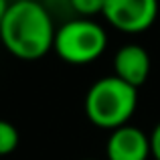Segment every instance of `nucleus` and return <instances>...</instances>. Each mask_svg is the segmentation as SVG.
Segmentation results:
<instances>
[{
    "label": "nucleus",
    "mask_w": 160,
    "mask_h": 160,
    "mask_svg": "<svg viewBox=\"0 0 160 160\" xmlns=\"http://www.w3.org/2000/svg\"><path fill=\"white\" fill-rule=\"evenodd\" d=\"M55 18L39 0H12L0 22L6 51L22 61H35L53 49Z\"/></svg>",
    "instance_id": "1"
},
{
    "label": "nucleus",
    "mask_w": 160,
    "mask_h": 160,
    "mask_svg": "<svg viewBox=\"0 0 160 160\" xmlns=\"http://www.w3.org/2000/svg\"><path fill=\"white\" fill-rule=\"evenodd\" d=\"M83 106L91 124L113 132L130 124L138 108V89L116 75H106L87 89Z\"/></svg>",
    "instance_id": "2"
},
{
    "label": "nucleus",
    "mask_w": 160,
    "mask_h": 160,
    "mask_svg": "<svg viewBox=\"0 0 160 160\" xmlns=\"http://www.w3.org/2000/svg\"><path fill=\"white\" fill-rule=\"evenodd\" d=\"M108 47V32L93 18H75L65 20L55 31L53 51L65 63L71 65H87L99 59Z\"/></svg>",
    "instance_id": "3"
},
{
    "label": "nucleus",
    "mask_w": 160,
    "mask_h": 160,
    "mask_svg": "<svg viewBox=\"0 0 160 160\" xmlns=\"http://www.w3.org/2000/svg\"><path fill=\"white\" fill-rule=\"evenodd\" d=\"M103 18L122 32H144L158 16V0H106Z\"/></svg>",
    "instance_id": "4"
},
{
    "label": "nucleus",
    "mask_w": 160,
    "mask_h": 160,
    "mask_svg": "<svg viewBox=\"0 0 160 160\" xmlns=\"http://www.w3.org/2000/svg\"><path fill=\"white\" fill-rule=\"evenodd\" d=\"M150 156V134L138 126L128 124L109 132L106 142V160H148Z\"/></svg>",
    "instance_id": "5"
},
{
    "label": "nucleus",
    "mask_w": 160,
    "mask_h": 160,
    "mask_svg": "<svg viewBox=\"0 0 160 160\" xmlns=\"http://www.w3.org/2000/svg\"><path fill=\"white\" fill-rule=\"evenodd\" d=\"M150 55L142 45L128 43L120 47L113 55V75L128 85L140 89L150 75Z\"/></svg>",
    "instance_id": "6"
},
{
    "label": "nucleus",
    "mask_w": 160,
    "mask_h": 160,
    "mask_svg": "<svg viewBox=\"0 0 160 160\" xmlns=\"http://www.w3.org/2000/svg\"><path fill=\"white\" fill-rule=\"evenodd\" d=\"M18 130L12 122L8 120H0V156H8L18 148Z\"/></svg>",
    "instance_id": "7"
},
{
    "label": "nucleus",
    "mask_w": 160,
    "mask_h": 160,
    "mask_svg": "<svg viewBox=\"0 0 160 160\" xmlns=\"http://www.w3.org/2000/svg\"><path fill=\"white\" fill-rule=\"evenodd\" d=\"M71 8H73L75 16H83V18H91L95 14L103 12V4L106 0H69Z\"/></svg>",
    "instance_id": "8"
},
{
    "label": "nucleus",
    "mask_w": 160,
    "mask_h": 160,
    "mask_svg": "<svg viewBox=\"0 0 160 160\" xmlns=\"http://www.w3.org/2000/svg\"><path fill=\"white\" fill-rule=\"evenodd\" d=\"M150 148H152V158L160 160V122L150 132Z\"/></svg>",
    "instance_id": "9"
},
{
    "label": "nucleus",
    "mask_w": 160,
    "mask_h": 160,
    "mask_svg": "<svg viewBox=\"0 0 160 160\" xmlns=\"http://www.w3.org/2000/svg\"><path fill=\"white\" fill-rule=\"evenodd\" d=\"M8 0H0V22H2V18H4V12H6V8H8Z\"/></svg>",
    "instance_id": "10"
},
{
    "label": "nucleus",
    "mask_w": 160,
    "mask_h": 160,
    "mask_svg": "<svg viewBox=\"0 0 160 160\" xmlns=\"http://www.w3.org/2000/svg\"><path fill=\"white\" fill-rule=\"evenodd\" d=\"M83 160H95V158H83Z\"/></svg>",
    "instance_id": "11"
}]
</instances>
